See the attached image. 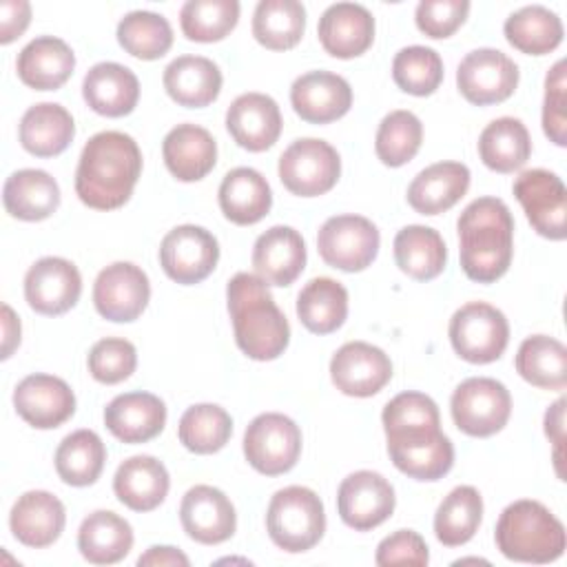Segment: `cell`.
<instances>
[{
	"label": "cell",
	"mask_w": 567,
	"mask_h": 567,
	"mask_svg": "<svg viewBox=\"0 0 567 567\" xmlns=\"http://www.w3.org/2000/svg\"><path fill=\"white\" fill-rule=\"evenodd\" d=\"M390 461L416 481H439L454 465V445L441 430L439 405L423 392H401L381 414Z\"/></svg>",
	"instance_id": "cell-1"
},
{
	"label": "cell",
	"mask_w": 567,
	"mask_h": 567,
	"mask_svg": "<svg viewBox=\"0 0 567 567\" xmlns=\"http://www.w3.org/2000/svg\"><path fill=\"white\" fill-rule=\"evenodd\" d=\"M142 173V151L122 131L95 133L82 148L75 171L80 202L95 210L124 206Z\"/></svg>",
	"instance_id": "cell-2"
},
{
	"label": "cell",
	"mask_w": 567,
	"mask_h": 567,
	"mask_svg": "<svg viewBox=\"0 0 567 567\" xmlns=\"http://www.w3.org/2000/svg\"><path fill=\"white\" fill-rule=\"evenodd\" d=\"M458 255L467 279L494 284L512 264L514 219L507 204L498 197H478L470 202L458 221Z\"/></svg>",
	"instance_id": "cell-3"
},
{
	"label": "cell",
	"mask_w": 567,
	"mask_h": 567,
	"mask_svg": "<svg viewBox=\"0 0 567 567\" xmlns=\"http://www.w3.org/2000/svg\"><path fill=\"white\" fill-rule=\"evenodd\" d=\"M226 299L235 343L248 359L272 361L284 354L290 341V326L268 284L257 275L237 272L226 286Z\"/></svg>",
	"instance_id": "cell-4"
},
{
	"label": "cell",
	"mask_w": 567,
	"mask_h": 567,
	"mask_svg": "<svg viewBox=\"0 0 567 567\" xmlns=\"http://www.w3.org/2000/svg\"><path fill=\"white\" fill-rule=\"evenodd\" d=\"M494 540L498 551L516 563L545 565L563 556L565 525L538 501L520 498L498 516Z\"/></svg>",
	"instance_id": "cell-5"
},
{
	"label": "cell",
	"mask_w": 567,
	"mask_h": 567,
	"mask_svg": "<svg viewBox=\"0 0 567 567\" xmlns=\"http://www.w3.org/2000/svg\"><path fill=\"white\" fill-rule=\"evenodd\" d=\"M266 529L270 540L290 554L312 549L326 532V512L321 498L303 485H290L268 503Z\"/></svg>",
	"instance_id": "cell-6"
},
{
	"label": "cell",
	"mask_w": 567,
	"mask_h": 567,
	"mask_svg": "<svg viewBox=\"0 0 567 567\" xmlns=\"http://www.w3.org/2000/svg\"><path fill=\"white\" fill-rule=\"evenodd\" d=\"M447 334L461 359L483 365L501 359L505 352L509 343V323L498 308L485 301H470L452 315Z\"/></svg>",
	"instance_id": "cell-7"
},
{
	"label": "cell",
	"mask_w": 567,
	"mask_h": 567,
	"mask_svg": "<svg viewBox=\"0 0 567 567\" xmlns=\"http://www.w3.org/2000/svg\"><path fill=\"white\" fill-rule=\"evenodd\" d=\"M454 425L476 439L501 432L512 414L509 390L489 377H470L456 385L450 399Z\"/></svg>",
	"instance_id": "cell-8"
},
{
	"label": "cell",
	"mask_w": 567,
	"mask_h": 567,
	"mask_svg": "<svg viewBox=\"0 0 567 567\" xmlns=\"http://www.w3.org/2000/svg\"><path fill=\"white\" fill-rule=\"evenodd\" d=\"M301 454L299 425L279 412L255 416L244 432V456L252 470L266 476L290 472Z\"/></svg>",
	"instance_id": "cell-9"
},
{
	"label": "cell",
	"mask_w": 567,
	"mask_h": 567,
	"mask_svg": "<svg viewBox=\"0 0 567 567\" xmlns=\"http://www.w3.org/2000/svg\"><path fill=\"white\" fill-rule=\"evenodd\" d=\"M281 184L299 197H317L339 182L341 157L332 144L317 137L295 140L279 157Z\"/></svg>",
	"instance_id": "cell-10"
},
{
	"label": "cell",
	"mask_w": 567,
	"mask_h": 567,
	"mask_svg": "<svg viewBox=\"0 0 567 567\" xmlns=\"http://www.w3.org/2000/svg\"><path fill=\"white\" fill-rule=\"evenodd\" d=\"M379 230L361 215H334L323 221L317 235L321 259L343 272L365 270L379 252Z\"/></svg>",
	"instance_id": "cell-11"
},
{
	"label": "cell",
	"mask_w": 567,
	"mask_h": 567,
	"mask_svg": "<svg viewBox=\"0 0 567 567\" xmlns=\"http://www.w3.org/2000/svg\"><path fill=\"white\" fill-rule=\"evenodd\" d=\"M532 228L547 239L563 241L567 217V188L563 179L545 168L523 171L512 186Z\"/></svg>",
	"instance_id": "cell-12"
},
{
	"label": "cell",
	"mask_w": 567,
	"mask_h": 567,
	"mask_svg": "<svg viewBox=\"0 0 567 567\" xmlns=\"http://www.w3.org/2000/svg\"><path fill=\"white\" fill-rule=\"evenodd\" d=\"M219 261L215 235L195 224H182L168 230L159 244V266L168 279L193 286L204 281Z\"/></svg>",
	"instance_id": "cell-13"
},
{
	"label": "cell",
	"mask_w": 567,
	"mask_h": 567,
	"mask_svg": "<svg viewBox=\"0 0 567 567\" xmlns=\"http://www.w3.org/2000/svg\"><path fill=\"white\" fill-rule=\"evenodd\" d=\"M456 86L470 104H498L516 91L518 66L498 49H474L456 69Z\"/></svg>",
	"instance_id": "cell-14"
},
{
	"label": "cell",
	"mask_w": 567,
	"mask_h": 567,
	"mask_svg": "<svg viewBox=\"0 0 567 567\" xmlns=\"http://www.w3.org/2000/svg\"><path fill=\"white\" fill-rule=\"evenodd\" d=\"M394 505V487L385 476L372 470L348 474L337 492L339 516L357 532H368L385 523L392 516Z\"/></svg>",
	"instance_id": "cell-15"
},
{
	"label": "cell",
	"mask_w": 567,
	"mask_h": 567,
	"mask_svg": "<svg viewBox=\"0 0 567 567\" xmlns=\"http://www.w3.org/2000/svg\"><path fill=\"white\" fill-rule=\"evenodd\" d=\"M151 284L146 272L131 261H115L100 270L93 284L95 310L115 323L135 321L148 306Z\"/></svg>",
	"instance_id": "cell-16"
},
{
	"label": "cell",
	"mask_w": 567,
	"mask_h": 567,
	"mask_svg": "<svg viewBox=\"0 0 567 567\" xmlns=\"http://www.w3.org/2000/svg\"><path fill=\"white\" fill-rule=\"evenodd\" d=\"M330 379L339 392L365 399L392 379V361L372 343L348 341L330 359Z\"/></svg>",
	"instance_id": "cell-17"
},
{
	"label": "cell",
	"mask_w": 567,
	"mask_h": 567,
	"mask_svg": "<svg viewBox=\"0 0 567 567\" xmlns=\"http://www.w3.org/2000/svg\"><path fill=\"white\" fill-rule=\"evenodd\" d=\"M80 295V270L64 257H42L24 275V299L40 315H64L78 303Z\"/></svg>",
	"instance_id": "cell-18"
},
{
	"label": "cell",
	"mask_w": 567,
	"mask_h": 567,
	"mask_svg": "<svg viewBox=\"0 0 567 567\" xmlns=\"http://www.w3.org/2000/svg\"><path fill=\"white\" fill-rule=\"evenodd\" d=\"M13 408L31 427L53 430L73 416L75 394L64 379L35 372L16 385Z\"/></svg>",
	"instance_id": "cell-19"
},
{
	"label": "cell",
	"mask_w": 567,
	"mask_h": 567,
	"mask_svg": "<svg viewBox=\"0 0 567 567\" xmlns=\"http://www.w3.org/2000/svg\"><path fill=\"white\" fill-rule=\"evenodd\" d=\"M179 520L188 538L202 545H219L228 540L237 527L230 498L213 485H195L184 494Z\"/></svg>",
	"instance_id": "cell-20"
},
{
	"label": "cell",
	"mask_w": 567,
	"mask_h": 567,
	"mask_svg": "<svg viewBox=\"0 0 567 567\" xmlns=\"http://www.w3.org/2000/svg\"><path fill=\"white\" fill-rule=\"evenodd\" d=\"M290 104L308 124H330L352 106V89L346 78L330 71H308L290 86Z\"/></svg>",
	"instance_id": "cell-21"
},
{
	"label": "cell",
	"mask_w": 567,
	"mask_h": 567,
	"mask_svg": "<svg viewBox=\"0 0 567 567\" xmlns=\"http://www.w3.org/2000/svg\"><path fill=\"white\" fill-rule=\"evenodd\" d=\"M281 111L266 93H241L226 111L230 137L250 153L270 148L281 135Z\"/></svg>",
	"instance_id": "cell-22"
},
{
	"label": "cell",
	"mask_w": 567,
	"mask_h": 567,
	"mask_svg": "<svg viewBox=\"0 0 567 567\" xmlns=\"http://www.w3.org/2000/svg\"><path fill=\"white\" fill-rule=\"evenodd\" d=\"M255 275L268 286H290L306 268V241L292 226H272L252 246Z\"/></svg>",
	"instance_id": "cell-23"
},
{
	"label": "cell",
	"mask_w": 567,
	"mask_h": 567,
	"mask_svg": "<svg viewBox=\"0 0 567 567\" xmlns=\"http://www.w3.org/2000/svg\"><path fill=\"white\" fill-rule=\"evenodd\" d=\"M66 509L58 496L44 489H31L18 496L9 514V527L18 543L42 549L53 545L64 532Z\"/></svg>",
	"instance_id": "cell-24"
},
{
	"label": "cell",
	"mask_w": 567,
	"mask_h": 567,
	"mask_svg": "<svg viewBox=\"0 0 567 567\" xmlns=\"http://www.w3.org/2000/svg\"><path fill=\"white\" fill-rule=\"evenodd\" d=\"M319 42L332 58L363 55L374 42V18L357 2L330 4L319 18Z\"/></svg>",
	"instance_id": "cell-25"
},
{
	"label": "cell",
	"mask_w": 567,
	"mask_h": 567,
	"mask_svg": "<svg viewBox=\"0 0 567 567\" xmlns=\"http://www.w3.org/2000/svg\"><path fill=\"white\" fill-rule=\"evenodd\" d=\"M104 425L122 443H146L164 430L166 405L151 392H124L104 408Z\"/></svg>",
	"instance_id": "cell-26"
},
{
	"label": "cell",
	"mask_w": 567,
	"mask_h": 567,
	"mask_svg": "<svg viewBox=\"0 0 567 567\" xmlns=\"http://www.w3.org/2000/svg\"><path fill=\"white\" fill-rule=\"evenodd\" d=\"M162 157L175 179L199 182L217 164V144L204 126L186 122L166 133Z\"/></svg>",
	"instance_id": "cell-27"
},
{
	"label": "cell",
	"mask_w": 567,
	"mask_h": 567,
	"mask_svg": "<svg viewBox=\"0 0 567 567\" xmlns=\"http://www.w3.org/2000/svg\"><path fill=\"white\" fill-rule=\"evenodd\" d=\"M82 97L95 113L122 117L137 106L140 80L124 64L97 62L84 75Z\"/></svg>",
	"instance_id": "cell-28"
},
{
	"label": "cell",
	"mask_w": 567,
	"mask_h": 567,
	"mask_svg": "<svg viewBox=\"0 0 567 567\" xmlns=\"http://www.w3.org/2000/svg\"><path fill=\"white\" fill-rule=\"evenodd\" d=\"M75 69L73 49L55 35L33 38L16 60V71L22 84L35 91L60 89Z\"/></svg>",
	"instance_id": "cell-29"
},
{
	"label": "cell",
	"mask_w": 567,
	"mask_h": 567,
	"mask_svg": "<svg viewBox=\"0 0 567 567\" xmlns=\"http://www.w3.org/2000/svg\"><path fill=\"white\" fill-rule=\"evenodd\" d=\"M171 478L162 461L137 454L120 463L113 476V492L120 503L133 512H151L159 507L168 494Z\"/></svg>",
	"instance_id": "cell-30"
},
{
	"label": "cell",
	"mask_w": 567,
	"mask_h": 567,
	"mask_svg": "<svg viewBox=\"0 0 567 567\" xmlns=\"http://www.w3.org/2000/svg\"><path fill=\"white\" fill-rule=\"evenodd\" d=\"M162 82L173 102L186 109H202L219 97L221 71L204 55H179L164 69Z\"/></svg>",
	"instance_id": "cell-31"
},
{
	"label": "cell",
	"mask_w": 567,
	"mask_h": 567,
	"mask_svg": "<svg viewBox=\"0 0 567 567\" xmlns=\"http://www.w3.org/2000/svg\"><path fill=\"white\" fill-rule=\"evenodd\" d=\"M470 188V168L461 162H436L408 186V204L421 215L450 210Z\"/></svg>",
	"instance_id": "cell-32"
},
{
	"label": "cell",
	"mask_w": 567,
	"mask_h": 567,
	"mask_svg": "<svg viewBox=\"0 0 567 567\" xmlns=\"http://www.w3.org/2000/svg\"><path fill=\"white\" fill-rule=\"evenodd\" d=\"M217 199L228 221L250 226L268 215L272 206V190L259 171L239 166L224 175Z\"/></svg>",
	"instance_id": "cell-33"
},
{
	"label": "cell",
	"mask_w": 567,
	"mask_h": 567,
	"mask_svg": "<svg viewBox=\"0 0 567 567\" xmlns=\"http://www.w3.org/2000/svg\"><path fill=\"white\" fill-rule=\"evenodd\" d=\"M4 210L22 221H42L60 206V186L42 168H20L2 186Z\"/></svg>",
	"instance_id": "cell-34"
},
{
	"label": "cell",
	"mask_w": 567,
	"mask_h": 567,
	"mask_svg": "<svg viewBox=\"0 0 567 567\" xmlns=\"http://www.w3.org/2000/svg\"><path fill=\"white\" fill-rule=\"evenodd\" d=\"M18 135L27 153L35 157H55L71 144L75 124L62 104L40 102L24 111Z\"/></svg>",
	"instance_id": "cell-35"
},
{
	"label": "cell",
	"mask_w": 567,
	"mask_h": 567,
	"mask_svg": "<svg viewBox=\"0 0 567 567\" xmlns=\"http://www.w3.org/2000/svg\"><path fill=\"white\" fill-rule=\"evenodd\" d=\"M133 529L128 520L109 509L89 514L78 529V549L93 565H113L128 556Z\"/></svg>",
	"instance_id": "cell-36"
},
{
	"label": "cell",
	"mask_w": 567,
	"mask_h": 567,
	"mask_svg": "<svg viewBox=\"0 0 567 567\" xmlns=\"http://www.w3.org/2000/svg\"><path fill=\"white\" fill-rule=\"evenodd\" d=\"M392 248L399 270L416 281H430L439 277L447 261V248L439 230L421 224L401 228Z\"/></svg>",
	"instance_id": "cell-37"
},
{
	"label": "cell",
	"mask_w": 567,
	"mask_h": 567,
	"mask_svg": "<svg viewBox=\"0 0 567 567\" xmlns=\"http://www.w3.org/2000/svg\"><path fill=\"white\" fill-rule=\"evenodd\" d=\"M529 155V131L518 117H498L478 137V157L494 173H514L525 166Z\"/></svg>",
	"instance_id": "cell-38"
},
{
	"label": "cell",
	"mask_w": 567,
	"mask_h": 567,
	"mask_svg": "<svg viewBox=\"0 0 567 567\" xmlns=\"http://www.w3.org/2000/svg\"><path fill=\"white\" fill-rule=\"evenodd\" d=\"M297 317L315 334L339 330L348 317V290L330 277L310 279L297 297Z\"/></svg>",
	"instance_id": "cell-39"
},
{
	"label": "cell",
	"mask_w": 567,
	"mask_h": 567,
	"mask_svg": "<svg viewBox=\"0 0 567 567\" xmlns=\"http://www.w3.org/2000/svg\"><path fill=\"white\" fill-rule=\"evenodd\" d=\"M516 372L540 390L567 385V348L547 334L527 337L516 352Z\"/></svg>",
	"instance_id": "cell-40"
},
{
	"label": "cell",
	"mask_w": 567,
	"mask_h": 567,
	"mask_svg": "<svg viewBox=\"0 0 567 567\" xmlns=\"http://www.w3.org/2000/svg\"><path fill=\"white\" fill-rule=\"evenodd\" d=\"M306 31V7L297 0H261L252 13V35L270 51H288Z\"/></svg>",
	"instance_id": "cell-41"
},
{
	"label": "cell",
	"mask_w": 567,
	"mask_h": 567,
	"mask_svg": "<svg viewBox=\"0 0 567 567\" xmlns=\"http://www.w3.org/2000/svg\"><path fill=\"white\" fill-rule=\"evenodd\" d=\"M507 42L527 55H545L563 42V22L558 13L543 4H529L514 11L503 24Z\"/></svg>",
	"instance_id": "cell-42"
},
{
	"label": "cell",
	"mask_w": 567,
	"mask_h": 567,
	"mask_svg": "<svg viewBox=\"0 0 567 567\" xmlns=\"http://www.w3.org/2000/svg\"><path fill=\"white\" fill-rule=\"evenodd\" d=\"M55 472L73 487L93 485L106 461V447L93 430H75L55 450Z\"/></svg>",
	"instance_id": "cell-43"
},
{
	"label": "cell",
	"mask_w": 567,
	"mask_h": 567,
	"mask_svg": "<svg viewBox=\"0 0 567 567\" xmlns=\"http://www.w3.org/2000/svg\"><path fill=\"white\" fill-rule=\"evenodd\" d=\"M483 520V498L476 487L458 485L434 514V534L445 547H458L474 538Z\"/></svg>",
	"instance_id": "cell-44"
},
{
	"label": "cell",
	"mask_w": 567,
	"mask_h": 567,
	"mask_svg": "<svg viewBox=\"0 0 567 567\" xmlns=\"http://www.w3.org/2000/svg\"><path fill=\"white\" fill-rule=\"evenodd\" d=\"M233 434L230 414L215 403L190 405L177 425L179 443L193 454L219 452Z\"/></svg>",
	"instance_id": "cell-45"
},
{
	"label": "cell",
	"mask_w": 567,
	"mask_h": 567,
	"mask_svg": "<svg viewBox=\"0 0 567 567\" xmlns=\"http://www.w3.org/2000/svg\"><path fill=\"white\" fill-rule=\"evenodd\" d=\"M117 42L133 58L157 60L173 47V29L155 11H131L117 24Z\"/></svg>",
	"instance_id": "cell-46"
},
{
	"label": "cell",
	"mask_w": 567,
	"mask_h": 567,
	"mask_svg": "<svg viewBox=\"0 0 567 567\" xmlns=\"http://www.w3.org/2000/svg\"><path fill=\"white\" fill-rule=\"evenodd\" d=\"M239 22L237 0H188L179 11L182 33L193 42H219Z\"/></svg>",
	"instance_id": "cell-47"
},
{
	"label": "cell",
	"mask_w": 567,
	"mask_h": 567,
	"mask_svg": "<svg viewBox=\"0 0 567 567\" xmlns=\"http://www.w3.org/2000/svg\"><path fill=\"white\" fill-rule=\"evenodd\" d=\"M423 142V124L412 111H390L374 137V153L385 166H403L408 164L421 148Z\"/></svg>",
	"instance_id": "cell-48"
},
{
	"label": "cell",
	"mask_w": 567,
	"mask_h": 567,
	"mask_svg": "<svg viewBox=\"0 0 567 567\" xmlns=\"http://www.w3.org/2000/svg\"><path fill=\"white\" fill-rule=\"evenodd\" d=\"M392 80L410 95H432L443 82V60L430 47H403L392 60Z\"/></svg>",
	"instance_id": "cell-49"
},
{
	"label": "cell",
	"mask_w": 567,
	"mask_h": 567,
	"mask_svg": "<svg viewBox=\"0 0 567 567\" xmlns=\"http://www.w3.org/2000/svg\"><path fill=\"white\" fill-rule=\"evenodd\" d=\"M89 372L95 381L104 385H115L126 381L137 368V350L131 341L122 337H106L93 343L86 359Z\"/></svg>",
	"instance_id": "cell-50"
},
{
	"label": "cell",
	"mask_w": 567,
	"mask_h": 567,
	"mask_svg": "<svg viewBox=\"0 0 567 567\" xmlns=\"http://www.w3.org/2000/svg\"><path fill=\"white\" fill-rule=\"evenodd\" d=\"M565 60H558L545 78L543 131L556 146H567V82Z\"/></svg>",
	"instance_id": "cell-51"
},
{
	"label": "cell",
	"mask_w": 567,
	"mask_h": 567,
	"mask_svg": "<svg viewBox=\"0 0 567 567\" xmlns=\"http://www.w3.org/2000/svg\"><path fill=\"white\" fill-rule=\"evenodd\" d=\"M467 0H423L416 4L414 22L427 38H450L467 18Z\"/></svg>",
	"instance_id": "cell-52"
},
{
	"label": "cell",
	"mask_w": 567,
	"mask_h": 567,
	"mask_svg": "<svg viewBox=\"0 0 567 567\" xmlns=\"http://www.w3.org/2000/svg\"><path fill=\"white\" fill-rule=\"evenodd\" d=\"M374 563L381 567H390V565L423 567L430 563V551L421 534H416L414 529H399L379 543Z\"/></svg>",
	"instance_id": "cell-53"
},
{
	"label": "cell",
	"mask_w": 567,
	"mask_h": 567,
	"mask_svg": "<svg viewBox=\"0 0 567 567\" xmlns=\"http://www.w3.org/2000/svg\"><path fill=\"white\" fill-rule=\"evenodd\" d=\"M31 22V4L27 0L0 2V42L9 44L24 33Z\"/></svg>",
	"instance_id": "cell-54"
},
{
	"label": "cell",
	"mask_w": 567,
	"mask_h": 567,
	"mask_svg": "<svg viewBox=\"0 0 567 567\" xmlns=\"http://www.w3.org/2000/svg\"><path fill=\"white\" fill-rule=\"evenodd\" d=\"M545 434L549 443H554V463L556 472L563 478V443H565V399H558L547 412H545Z\"/></svg>",
	"instance_id": "cell-55"
},
{
	"label": "cell",
	"mask_w": 567,
	"mask_h": 567,
	"mask_svg": "<svg viewBox=\"0 0 567 567\" xmlns=\"http://www.w3.org/2000/svg\"><path fill=\"white\" fill-rule=\"evenodd\" d=\"M137 565L140 567H146V565H153V567H164V565H179V567H188L190 560L184 551H179L177 547H171V545H153L148 547L140 558H137Z\"/></svg>",
	"instance_id": "cell-56"
},
{
	"label": "cell",
	"mask_w": 567,
	"mask_h": 567,
	"mask_svg": "<svg viewBox=\"0 0 567 567\" xmlns=\"http://www.w3.org/2000/svg\"><path fill=\"white\" fill-rule=\"evenodd\" d=\"M20 346V319L9 303H2V359H9Z\"/></svg>",
	"instance_id": "cell-57"
}]
</instances>
